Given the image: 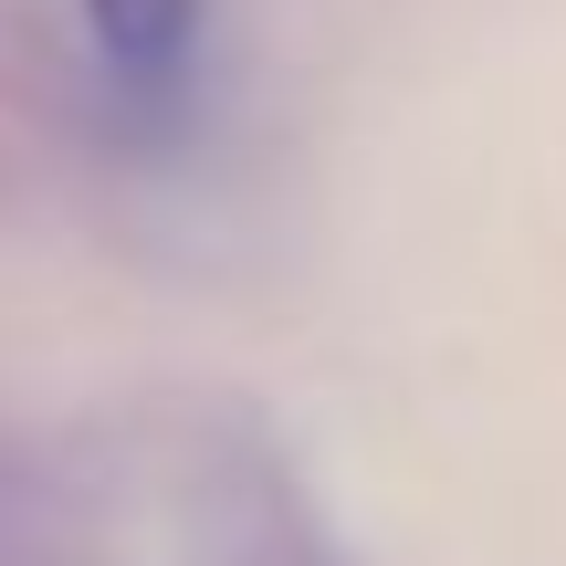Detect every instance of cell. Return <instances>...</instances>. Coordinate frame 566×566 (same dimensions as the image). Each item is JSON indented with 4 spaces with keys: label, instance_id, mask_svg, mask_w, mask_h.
I'll use <instances>...</instances> for the list:
<instances>
[{
    "label": "cell",
    "instance_id": "cell-1",
    "mask_svg": "<svg viewBox=\"0 0 566 566\" xmlns=\"http://www.w3.org/2000/svg\"><path fill=\"white\" fill-rule=\"evenodd\" d=\"M74 11H84L95 63L126 84V95L189 84V63H200V42H210V0H74Z\"/></svg>",
    "mask_w": 566,
    "mask_h": 566
}]
</instances>
